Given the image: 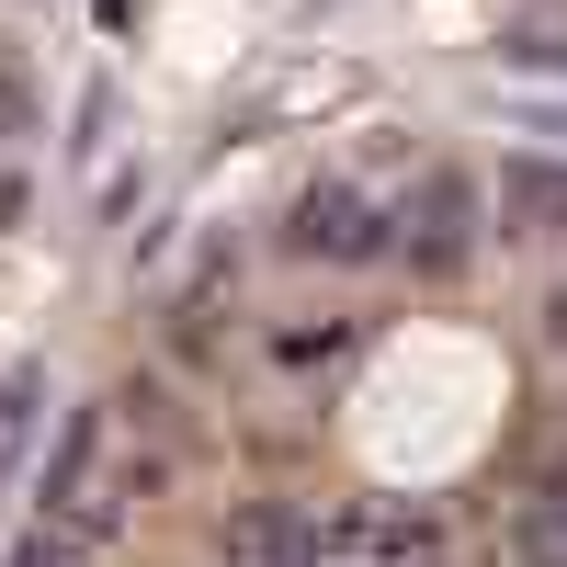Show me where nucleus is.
<instances>
[{
  "label": "nucleus",
  "mask_w": 567,
  "mask_h": 567,
  "mask_svg": "<svg viewBox=\"0 0 567 567\" xmlns=\"http://www.w3.org/2000/svg\"><path fill=\"white\" fill-rule=\"evenodd\" d=\"M12 216H23V182H12V171H0V227H12Z\"/></svg>",
  "instance_id": "nucleus-8"
},
{
  "label": "nucleus",
  "mask_w": 567,
  "mask_h": 567,
  "mask_svg": "<svg viewBox=\"0 0 567 567\" xmlns=\"http://www.w3.org/2000/svg\"><path fill=\"white\" fill-rule=\"evenodd\" d=\"M12 567H80V545H69V534H34V545H23Z\"/></svg>",
  "instance_id": "nucleus-7"
},
{
  "label": "nucleus",
  "mask_w": 567,
  "mask_h": 567,
  "mask_svg": "<svg viewBox=\"0 0 567 567\" xmlns=\"http://www.w3.org/2000/svg\"><path fill=\"white\" fill-rule=\"evenodd\" d=\"M386 239H398V227L374 216L363 194H341V182H329V194H307L296 216H284V250H307V261H374Z\"/></svg>",
  "instance_id": "nucleus-1"
},
{
  "label": "nucleus",
  "mask_w": 567,
  "mask_h": 567,
  "mask_svg": "<svg viewBox=\"0 0 567 567\" xmlns=\"http://www.w3.org/2000/svg\"><path fill=\"white\" fill-rule=\"evenodd\" d=\"M511 227H567V159H499Z\"/></svg>",
  "instance_id": "nucleus-3"
},
{
  "label": "nucleus",
  "mask_w": 567,
  "mask_h": 567,
  "mask_svg": "<svg viewBox=\"0 0 567 567\" xmlns=\"http://www.w3.org/2000/svg\"><path fill=\"white\" fill-rule=\"evenodd\" d=\"M23 114H34V91H23V69H0V136H23Z\"/></svg>",
  "instance_id": "nucleus-6"
},
{
  "label": "nucleus",
  "mask_w": 567,
  "mask_h": 567,
  "mask_svg": "<svg viewBox=\"0 0 567 567\" xmlns=\"http://www.w3.org/2000/svg\"><path fill=\"white\" fill-rule=\"evenodd\" d=\"M545 329H556V341H567V284H556V296H545Z\"/></svg>",
  "instance_id": "nucleus-9"
},
{
  "label": "nucleus",
  "mask_w": 567,
  "mask_h": 567,
  "mask_svg": "<svg viewBox=\"0 0 567 567\" xmlns=\"http://www.w3.org/2000/svg\"><path fill=\"white\" fill-rule=\"evenodd\" d=\"M329 545H374V556H443V534L420 523V511H352Z\"/></svg>",
  "instance_id": "nucleus-4"
},
{
  "label": "nucleus",
  "mask_w": 567,
  "mask_h": 567,
  "mask_svg": "<svg viewBox=\"0 0 567 567\" xmlns=\"http://www.w3.org/2000/svg\"><path fill=\"white\" fill-rule=\"evenodd\" d=\"M499 58H511V69H567V45H556V34H511Z\"/></svg>",
  "instance_id": "nucleus-5"
},
{
  "label": "nucleus",
  "mask_w": 567,
  "mask_h": 567,
  "mask_svg": "<svg viewBox=\"0 0 567 567\" xmlns=\"http://www.w3.org/2000/svg\"><path fill=\"white\" fill-rule=\"evenodd\" d=\"M465 227H477V194H465V171H432L420 182V205H409V272H454L465 261Z\"/></svg>",
  "instance_id": "nucleus-2"
}]
</instances>
